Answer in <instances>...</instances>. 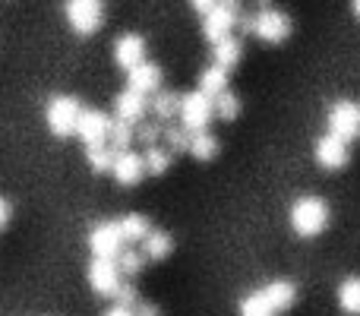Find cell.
I'll return each mask as SVG.
<instances>
[{
	"label": "cell",
	"mask_w": 360,
	"mask_h": 316,
	"mask_svg": "<svg viewBox=\"0 0 360 316\" xmlns=\"http://www.w3.org/2000/svg\"><path fill=\"white\" fill-rule=\"evenodd\" d=\"M218 0H190V6L193 10H199V13H205V10H212V6H215Z\"/></svg>",
	"instance_id": "cell-37"
},
{
	"label": "cell",
	"mask_w": 360,
	"mask_h": 316,
	"mask_svg": "<svg viewBox=\"0 0 360 316\" xmlns=\"http://www.w3.org/2000/svg\"><path fill=\"white\" fill-rule=\"evenodd\" d=\"M120 247H124V237H120L117 222H101L89 231V250H92V256H108V260H114V256L120 253Z\"/></svg>",
	"instance_id": "cell-10"
},
{
	"label": "cell",
	"mask_w": 360,
	"mask_h": 316,
	"mask_svg": "<svg viewBox=\"0 0 360 316\" xmlns=\"http://www.w3.org/2000/svg\"><path fill=\"white\" fill-rule=\"evenodd\" d=\"M143 161H146V174H152V177H162V174L171 168L174 156H171L168 149H162V146H149V149H146V156H143Z\"/></svg>",
	"instance_id": "cell-25"
},
{
	"label": "cell",
	"mask_w": 360,
	"mask_h": 316,
	"mask_svg": "<svg viewBox=\"0 0 360 316\" xmlns=\"http://www.w3.org/2000/svg\"><path fill=\"white\" fill-rule=\"evenodd\" d=\"M86 165L92 168L95 174L111 171V165H114V149H111V146H86Z\"/></svg>",
	"instance_id": "cell-29"
},
{
	"label": "cell",
	"mask_w": 360,
	"mask_h": 316,
	"mask_svg": "<svg viewBox=\"0 0 360 316\" xmlns=\"http://www.w3.org/2000/svg\"><path fill=\"white\" fill-rule=\"evenodd\" d=\"M108 146H111L114 152H124L133 146V124H127V120L120 118H111V127H108Z\"/></svg>",
	"instance_id": "cell-24"
},
{
	"label": "cell",
	"mask_w": 360,
	"mask_h": 316,
	"mask_svg": "<svg viewBox=\"0 0 360 316\" xmlns=\"http://www.w3.org/2000/svg\"><path fill=\"white\" fill-rule=\"evenodd\" d=\"M237 25H240V35H253V16H237Z\"/></svg>",
	"instance_id": "cell-35"
},
{
	"label": "cell",
	"mask_w": 360,
	"mask_h": 316,
	"mask_svg": "<svg viewBox=\"0 0 360 316\" xmlns=\"http://www.w3.org/2000/svg\"><path fill=\"white\" fill-rule=\"evenodd\" d=\"M158 139H162V124H149V120H139L136 127H133V143H139V146H158Z\"/></svg>",
	"instance_id": "cell-31"
},
{
	"label": "cell",
	"mask_w": 360,
	"mask_h": 316,
	"mask_svg": "<svg viewBox=\"0 0 360 316\" xmlns=\"http://www.w3.org/2000/svg\"><path fill=\"white\" fill-rule=\"evenodd\" d=\"M291 35V19L281 10H259L253 13V38L262 44H281Z\"/></svg>",
	"instance_id": "cell-6"
},
{
	"label": "cell",
	"mask_w": 360,
	"mask_h": 316,
	"mask_svg": "<svg viewBox=\"0 0 360 316\" xmlns=\"http://www.w3.org/2000/svg\"><path fill=\"white\" fill-rule=\"evenodd\" d=\"M329 225V206L319 196H300L291 206V228L300 237H319Z\"/></svg>",
	"instance_id": "cell-1"
},
{
	"label": "cell",
	"mask_w": 360,
	"mask_h": 316,
	"mask_svg": "<svg viewBox=\"0 0 360 316\" xmlns=\"http://www.w3.org/2000/svg\"><path fill=\"white\" fill-rule=\"evenodd\" d=\"M133 316H158V307L149 304V301H136L133 304Z\"/></svg>",
	"instance_id": "cell-33"
},
{
	"label": "cell",
	"mask_w": 360,
	"mask_h": 316,
	"mask_svg": "<svg viewBox=\"0 0 360 316\" xmlns=\"http://www.w3.org/2000/svg\"><path fill=\"white\" fill-rule=\"evenodd\" d=\"M212 111H215L218 120H234L237 114H240V99L224 89V92H218L215 99H212Z\"/></svg>",
	"instance_id": "cell-27"
},
{
	"label": "cell",
	"mask_w": 360,
	"mask_h": 316,
	"mask_svg": "<svg viewBox=\"0 0 360 316\" xmlns=\"http://www.w3.org/2000/svg\"><path fill=\"white\" fill-rule=\"evenodd\" d=\"M186 152L196 161H212L218 156V139L209 130H196V133H190V149Z\"/></svg>",
	"instance_id": "cell-21"
},
{
	"label": "cell",
	"mask_w": 360,
	"mask_h": 316,
	"mask_svg": "<svg viewBox=\"0 0 360 316\" xmlns=\"http://www.w3.org/2000/svg\"><path fill=\"white\" fill-rule=\"evenodd\" d=\"M105 316H133V307H124V304H117V301H114V307H108Z\"/></svg>",
	"instance_id": "cell-34"
},
{
	"label": "cell",
	"mask_w": 360,
	"mask_h": 316,
	"mask_svg": "<svg viewBox=\"0 0 360 316\" xmlns=\"http://www.w3.org/2000/svg\"><path fill=\"white\" fill-rule=\"evenodd\" d=\"M146 61V42L139 35H120L114 44V63L120 70H133Z\"/></svg>",
	"instance_id": "cell-14"
},
{
	"label": "cell",
	"mask_w": 360,
	"mask_h": 316,
	"mask_svg": "<svg viewBox=\"0 0 360 316\" xmlns=\"http://www.w3.org/2000/svg\"><path fill=\"white\" fill-rule=\"evenodd\" d=\"M114 301H117V304H124V307H133L139 301V294H136V288H133L130 282H120L117 291H114Z\"/></svg>",
	"instance_id": "cell-32"
},
{
	"label": "cell",
	"mask_w": 360,
	"mask_h": 316,
	"mask_svg": "<svg viewBox=\"0 0 360 316\" xmlns=\"http://www.w3.org/2000/svg\"><path fill=\"white\" fill-rule=\"evenodd\" d=\"M82 105L73 99V95H54L44 108V120H48V130L54 133L57 139H67L76 133V120H79Z\"/></svg>",
	"instance_id": "cell-3"
},
{
	"label": "cell",
	"mask_w": 360,
	"mask_h": 316,
	"mask_svg": "<svg viewBox=\"0 0 360 316\" xmlns=\"http://www.w3.org/2000/svg\"><path fill=\"white\" fill-rule=\"evenodd\" d=\"M259 4H266V0H259Z\"/></svg>",
	"instance_id": "cell-40"
},
{
	"label": "cell",
	"mask_w": 360,
	"mask_h": 316,
	"mask_svg": "<svg viewBox=\"0 0 360 316\" xmlns=\"http://www.w3.org/2000/svg\"><path fill=\"white\" fill-rule=\"evenodd\" d=\"M149 111L155 114L158 124H171V120L177 118V111H180V95H174V92H162V89H158V92L152 95Z\"/></svg>",
	"instance_id": "cell-17"
},
{
	"label": "cell",
	"mask_w": 360,
	"mask_h": 316,
	"mask_svg": "<svg viewBox=\"0 0 360 316\" xmlns=\"http://www.w3.org/2000/svg\"><path fill=\"white\" fill-rule=\"evenodd\" d=\"M228 89V70L218 67V63H212V67H205L202 73H199V92H205L209 99H215L218 92H224Z\"/></svg>",
	"instance_id": "cell-20"
},
{
	"label": "cell",
	"mask_w": 360,
	"mask_h": 316,
	"mask_svg": "<svg viewBox=\"0 0 360 316\" xmlns=\"http://www.w3.org/2000/svg\"><path fill=\"white\" fill-rule=\"evenodd\" d=\"M351 158L348 152V143L338 137H332V133H326V137L316 139V161L326 168V171H338V168H345Z\"/></svg>",
	"instance_id": "cell-12"
},
{
	"label": "cell",
	"mask_w": 360,
	"mask_h": 316,
	"mask_svg": "<svg viewBox=\"0 0 360 316\" xmlns=\"http://www.w3.org/2000/svg\"><path fill=\"white\" fill-rule=\"evenodd\" d=\"M6 222H10V203H6V199L0 196V231L6 228Z\"/></svg>",
	"instance_id": "cell-36"
},
{
	"label": "cell",
	"mask_w": 360,
	"mask_h": 316,
	"mask_svg": "<svg viewBox=\"0 0 360 316\" xmlns=\"http://www.w3.org/2000/svg\"><path fill=\"white\" fill-rule=\"evenodd\" d=\"M89 285H92V291L101 294V298H114V291H117V285H120L117 260L92 256V263H89Z\"/></svg>",
	"instance_id": "cell-8"
},
{
	"label": "cell",
	"mask_w": 360,
	"mask_h": 316,
	"mask_svg": "<svg viewBox=\"0 0 360 316\" xmlns=\"http://www.w3.org/2000/svg\"><path fill=\"white\" fill-rule=\"evenodd\" d=\"M237 25V6H228V4H215L212 10L202 13V35L205 42L215 44L218 38L231 35Z\"/></svg>",
	"instance_id": "cell-9"
},
{
	"label": "cell",
	"mask_w": 360,
	"mask_h": 316,
	"mask_svg": "<svg viewBox=\"0 0 360 316\" xmlns=\"http://www.w3.org/2000/svg\"><path fill=\"white\" fill-rule=\"evenodd\" d=\"M114 260H117L120 275H136V272H143V269H146V253H136V250H124V247H120V253L114 256Z\"/></svg>",
	"instance_id": "cell-30"
},
{
	"label": "cell",
	"mask_w": 360,
	"mask_h": 316,
	"mask_svg": "<svg viewBox=\"0 0 360 316\" xmlns=\"http://www.w3.org/2000/svg\"><path fill=\"white\" fill-rule=\"evenodd\" d=\"M146 111H149V105H146V95L133 92V89H124V92L114 99V118L127 120V124L136 127L139 120L146 118Z\"/></svg>",
	"instance_id": "cell-15"
},
{
	"label": "cell",
	"mask_w": 360,
	"mask_h": 316,
	"mask_svg": "<svg viewBox=\"0 0 360 316\" xmlns=\"http://www.w3.org/2000/svg\"><path fill=\"white\" fill-rule=\"evenodd\" d=\"M240 57H243V42L234 35H224L212 44V63H218V67H224V70L237 67Z\"/></svg>",
	"instance_id": "cell-16"
},
{
	"label": "cell",
	"mask_w": 360,
	"mask_h": 316,
	"mask_svg": "<svg viewBox=\"0 0 360 316\" xmlns=\"http://www.w3.org/2000/svg\"><path fill=\"white\" fill-rule=\"evenodd\" d=\"M351 10H354V16L360 19V0H351Z\"/></svg>",
	"instance_id": "cell-38"
},
{
	"label": "cell",
	"mask_w": 360,
	"mask_h": 316,
	"mask_svg": "<svg viewBox=\"0 0 360 316\" xmlns=\"http://www.w3.org/2000/svg\"><path fill=\"white\" fill-rule=\"evenodd\" d=\"M338 307L351 316H360V275H351L338 285Z\"/></svg>",
	"instance_id": "cell-22"
},
{
	"label": "cell",
	"mask_w": 360,
	"mask_h": 316,
	"mask_svg": "<svg viewBox=\"0 0 360 316\" xmlns=\"http://www.w3.org/2000/svg\"><path fill=\"white\" fill-rule=\"evenodd\" d=\"M326 124H329V133L345 143H354L360 139V101H351V99H342L329 108L326 114Z\"/></svg>",
	"instance_id": "cell-4"
},
{
	"label": "cell",
	"mask_w": 360,
	"mask_h": 316,
	"mask_svg": "<svg viewBox=\"0 0 360 316\" xmlns=\"http://www.w3.org/2000/svg\"><path fill=\"white\" fill-rule=\"evenodd\" d=\"M63 16H67L70 29L76 35L89 38L105 23V0H67L63 4Z\"/></svg>",
	"instance_id": "cell-2"
},
{
	"label": "cell",
	"mask_w": 360,
	"mask_h": 316,
	"mask_svg": "<svg viewBox=\"0 0 360 316\" xmlns=\"http://www.w3.org/2000/svg\"><path fill=\"white\" fill-rule=\"evenodd\" d=\"M117 228H120L124 244H136V241H143V237L149 234L152 225H149V218H146V215H124L117 222Z\"/></svg>",
	"instance_id": "cell-23"
},
{
	"label": "cell",
	"mask_w": 360,
	"mask_h": 316,
	"mask_svg": "<svg viewBox=\"0 0 360 316\" xmlns=\"http://www.w3.org/2000/svg\"><path fill=\"white\" fill-rule=\"evenodd\" d=\"M259 291L262 294H266V298L269 301H272V307H275V310H288V307H291L294 304V301H297V288H294L291 285V282H269V285L266 288H259Z\"/></svg>",
	"instance_id": "cell-19"
},
{
	"label": "cell",
	"mask_w": 360,
	"mask_h": 316,
	"mask_svg": "<svg viewBox=\"0 0 360 316\" xmlns=\"http://www.w3.org/2000/svg\"><path fill=\"white\" fill-rule=\"evenodd\" d=\"M108 127H111V118L98 108H82L79 120H76V137L86 146H108Z\"/></svg>",
	"instance_id": "cell-7"
},
{
	"label": "cell",
	"mask_w": 360,
	"mask_h": 316,
	"mask_svg": "<svg viewBox=\"0 0 360 316\" xmlns=\"http://www.w3.org/2000/svg\"><path fill=\"white\" fill-rule=\"evenodd\" d=\"M218 4H228V6H240V0H218Z\"/></svg>",
	"instance_id": "cell-39"
},
{
	"label": "cell",
	"mask_w": 360,
	"mask_h": 316,
	"mask_svg": "<svg viewBox=\"0 0 360 316\" xmlns=\"http://www.w3.org/2000/svg\"><path fill=\"white\" fill-rule=\"evenodd\" d=\"M139 244H143L146 260H165V256H171V250H174V241H171L168 231H155V228H152Z\"/></svg>",
	"instance_id": "cell-18"
},
{
	"label": "cell",
	"mask_w": 360,
	"mask_h": 316,
	"mask_svg": "<svg viewBox=\"0 0 360 316\" xmlns=\"http://www.w3.org/2000/svg\"><path fill=\"white\" fill-rule=\"evenodd\" d=\"M240 316H278V310H275L272 301L262 291H253L240 301Z\"/></svg>",
	"instance_id": "cell-26"
},
{
	"label": "cell",
	"mask_w": 360,
	"mask_h": 316,
	"mask_svg": "<svg viewBox=\"0 0 360 316\" xmlns=\"http://www.w3.org/2000/svg\"><path fill=\"white\" fill-rule=\"evenodd\" d=\"M127 89H133L139 95H155L162 89V67L143 61L139 67L127 70Z\"/></svg>",
	"instance_id": "cell-13"
},
{
	"label": "cell",
	"mask_w": 360,
	"mask_h": 316,
	"mask_svg": "<svg viewBox=\"0 0 360 316\" xmlns=\"http://www.w3.org/2000/svg\"><path fill=\"white\" fill-rule=\"evenodd\" d=\"M212 118H215V111H212V99L205 92L193 89V92L180 95V111H177L180 127H186L190 133H196V130H205Z\"/></svg>",
	"instance_id": "cell-5"
},
{
	"label": "cell",
	"mask_w": 360,
	"mask_h": 316,
	"mask_svg": "<svg viewBox=\"0 0 360 316\" xmlns=\"http://www.w3.org/2000/svg\"><path fill=\"white\" fill-rule=\"evenodd\" d=\"M111 174L120 187H136L139 180L146 177V161L139 152L133 149H124V152H114V165H111Z\"/></svg>",
	"instance_id": "cell-11"
},
{
	"label": "cell",
	"mask_w": 360,
	"mask_h": 316,
	"mask_svg": "<svg viewBox=\"0 0 360 316\" xmlns=\"http://www.w3.org/2000/svg\"><path fill=\"white\" fill-rule=\"evenodd\" d=\"M162 139H165V149H168L171 156H180V152L190 149V130H186V127H171V124H165Z\"/></svg>",
	"instance_id": "cell-28"
}]
</instances>
